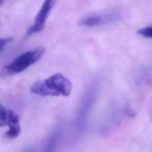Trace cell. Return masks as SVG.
I'll use <instances>...</instances> for the list:
<instances>
[{"mask_svg":"<svg viewBox=\"0 0 152 152\" xmlns=\"http://www.w3.org/2000/svg\"><path fill=\"white\" fill-rule=\"evenodd\" d=\"M30 92L43 97H67L72 92V83L63 74L56 73L46 79L36 81L30 88Z\"/></svg>","mask_w":152,"mask_h":152,"instance_id":"1","label":"cell"},{"mask_svg":"<svg viewBox=\"0 0 152 152\" xmlns=\"http://www.w3.org/2000/svg\"><path fill=\"white\" fill-rule=\"evenodd\" d=\"M98 93H99V83L97 80L92 81L89 87L86 89L81 97L80 103H79L77 118H76V128L79 131L85 130L87 127L88 119H89L92 108L96 103Z\"/></svg>","mask_w":152,"mask_h":152,"instance_id":"2","label":"cell"},{"mask_svg":"<svg viewBox=\"0 0 152 152\" xmlns=\"http://www.w3.org/2000/svg\"><path fill=\"white\" fill-rule=\"evenodd\" d=\"M45 48L44 47H39L34 50H30L27 52H24L20 54L14 59L12 63L7 65L1 71V75L3 77L5 76H12L15 74H19L21 72L25 71L27 68H29L31 65L36 64L41 57L44 55Z\"/></svg>","mask_w":152,"mask_h":152,"instance_id":"3","label":"cell"},{"mask_svg":"<svg viewBox=\"0 0 152 152\" xmlns=\"http://www.w3.org/2000/svg\"><path fill=\"white\" fill-rule=\"evenodd\" d=\"M120 20H122V15L119 12H100V13H94L83 17L79 24L83 27H96V26L115 23Z\"/></svg>","mask_w":152,"mask_h":152,"instance_id":"4","label":"cell"},{"mask_svg":"<svg viewBox=\"0 0 152 152\" xmlns=\"http://www.w3.org/2000/svg\"><path fill=\"white\" fill-rule=\"evenodd\" d=\"M1 126H7L9 129L7 131V139H16L21 132L20 127V119L19 116L14 110H7L4 106H1Z\"/></svg>","mask_w":152,"mask_h":152,"instance_id":"5","label":"cell"},{"mask_svg":"<svg viewBox=\"0 0 152 152\" xmlns=\"http://www.w3.org/2000/svg\"><path fill=\"white\" fill-rule=\"evenodd\" d=\"M55 4L54 1H51V0H47V1H44L41 7L40 11L38 12L36 16V19H34V22L31 26L29 27L27 31V36H32L34 34H38V32L42 31L45 27V24H46V21L48 19L49 13L52 10L53 5Z\"/></svg>","mask_w":152,"mask_h":152,"instance_id":"6","label":"cell"},{"mask_svg":"<svg viewBox=\"0 0 152 152\" xmlns=\"http://www.w3.org/2000/svg\"><path fill=\"white\" fill-rule=\"evenodd\" d=\"M63 132L64 125L61 123H58L55 126V128L51 131L49 137H47L42 152H55V149H56L57 145H58L59 141H61V137H63Z\"/></svg>","mask_w":152,"mask_h":152,"instance_id":"7","label":"cell"},{"mask_svg":"<svg viewBox=\"0 0 152 152\" xmlns=\"http://www.w3.org/2000/svg\"><path fill=\"white\" fill-rule=\"evenodd\" d=\"M152 83V61L140 69L135 76V83L139 87H144Z\"/></svg>","mask_w":152,"mask_h":152,"instance_id":"8","label":"cell"},{"mask_svg":"<svg viewBox=\"0 0 152 152\" xmlns=\"http://www.w3.org/2000/svg\"><path fill=\"white\" fill-rule=\"evenodd\" d=\"M127 108L124 105H120V104H116L114 107L110 110V116H107V121L104 124L105 127L110 126V124H116L118 123L121 119L124 117V115H126Z\"/></svg>","mask_w":152,"mask_h":152,"instance_id":"9","label":"cell"},{"mask_svg":"<svg viewBox=\"0 0 152 152\" xmlns=\"http://www.w3.org/2000/svg\"><path fill=\"white\" fill-rule=\"evenodd\" d=\"M137 34L142 37H145V38L152 39V25H149V26H146V27L141 28V29L137 30Z\"/></svg>","mask_w":152,"mask_h":152,"instance_id":"10","label":"cell"},{"mask_svg":"<svg viewBox=\"0 0 152 152\" xmlns=\"http://www.w3.org/2000/svg\"><path fill=\"white\" fill-rule=\"evenodd\" d=\"M12 41V38H5V39H1V41H0V51H1V53L4 51L5 49V46H7V44H9L10 42Z\"/></svg>","mask_w":152,"mask_h":152,"instance_id":"11","label":"cell"},{"mask_svg":"<svg viewBox=\"0 0 152 152\" xmlns=\"http://www.w3.org/2000/svg\"><path fill=\"white\" fill-rule=\"evenodd\" d=\"M23 152H34V148L32 147H29V148H26L25 150H24Z\"/></svg>","mask_w":152,"mask_h":152,"instance_id":"12","label":"cell"}]
</instances>
